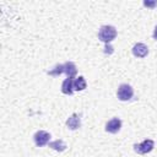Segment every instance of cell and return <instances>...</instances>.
<instances>
[{
	"instance_id": "1",
	"label": "cell",
	"mask_w": 157,
	"mask_h": 157,
	"mask_svg": "<svg viewBox=\"0 0 157 157\" xmlns=\"http://www.w3.org/2000/svg\"><path fill=\"white\" fill-rule=\"evenodd\" d=\"M115 37H117V29H115L114 26L105 25V26H102L99 28V31H98V39L102 40L105 44H108L112 40H114Z\"/></svg>"
},
{
	"instance_id": "2",
	"label": "cell",
	"mask_w": 157,
	"mask_h": 157,
	"mask_svg": "<svg viewBox=\"0 0 157 157\" xmlns=\"http://www.w3.org/2000/svg\"><path fill=\"white\" fill-rule=\"evenodd\" d=\"M134 96V90L130 85L128 83H121L119 87H118V91H117V97L119 101L121 102H126V101H130Z\"/></svg>"
},
{
	"instance_id": "3",
	"label": "cell",
	"mask_w": 157,
	"mask_h": 157,
	"mask_svg": "<svg viewBox=\"0 0 157 157\" xmlns=\"http://www.w3.org/2000/svg\"><path fill=\"white\" fill-rule=\"evenodd\" d=\"M153 147H155V142L151 139H146L141 144H135L134 145V150L139 155H146V153L151 152L153 150Z\"/></svg>"
},
{
	"instance_id": "4",
	"label": "cell",
	"mask_w": 157,
	"mask_h": 157,
	"mask_svg": "<svg viewBox=\"0 0 157 157\" xmlns=\"http://www.w3.org/2000/svg\"><path fill=\"white\" fill-rule=\"evenodd\" d=\"M50 134L48 131H44V130H38L34 136H33V140H34V144L36 146L38 147H43L45 145L49 144V140H50Z\"/></svg>"
},
{
	"instance_id": "5",
	"label": "cell",
	"mask_w": 157,
	"mask_h": 157,
	"mask_svg": "<svg viewBox=\"0 0 157 157\" xmlns=\"http://www.w3.org/2000/svg\"><path fill=\"white\" fill-rule=\"evenodd\" d=\"M121 129V120L118 117L112 118L107 124H105V131L110 134H117Z\"/></svg>"
},
{
	"instance_id": "6",
	"label": "cell",
	"mask_w": 157,
	"mask_h": 157,
	"mask_svg": "<svg viewBox=\"0 0 157 157\" xmlns=\"http://www.w3.org/2000/svg\"><path fill=\"white\" fill-rule=\"evenodd\" d=\"M131 52H132L134 56H136V58H145V56H147V54H148V48H147V45L144 44V43H136V44L132 47Z\"/></svg>"
},
{
	"instance_id": "7",
	"label": "cell",
	"mask_w": 157,
	"mask_h": 157,
	"mask_svg": "<svg viewBox=\"0 0 157 157\" xmlns=\"http://www.w3.org/2000/svg\"><path fill=\"white\" fill-rule=\"evenodd\" d=\"M63 74H65L67 77H75L77 74V69L76 65L72 61H66L63 64Z\"/></svg>"
},
{
	"instance_id": "8",
	"label": "cell",
	"mask_w": 157,
	"mask_h": 157,
	"mask_svg": "<svg viewBox=\"0 0 157 157\" xmlns=\"http://www.w3.org/2000/svg\"><path fill=\"white\" fill-rule=\"evenodd\" d=\"M66 126L70 129V130H76V129H78L80 126H81V119H80V117L77 115V114H71L69 118H67V120H66Z\"/></svg>"
},
{
	"instance_id": "9",
	"label": "cell",
	"mask_w": 157,
	"mask_h": 157,
	"mask_svg": "<svg viewBox=\"0 0 157 157\" xmlns=\"http://www.w3.org/2000/svg\"><path fill=\"white\" fill-rule=\"evenodd\" d=\"M61 92L64 94H72L74 93V80H72V77H67L63 81Z\"/></svg>"
},
{
	"instance_id": "10",
	"label": "cell",
	"mask_w": 157,
	"mask_h": 157,
	"mask_svg": "<svg viewBox=\"0 0 157 157\" xmlns=\"http://www.w3.org/2000/svg\"><path fill=\"white\" fill-rule=\"evenodd\" d=\"M87 87V82L83 76H78L74 80V91H83Z\"/></svg>"
},
{
	"instance_id": "11",
	"label": "cell",
	"mask_w": 157,
	"mask_h": 157,
	"mask_svg": "<svg viewBox=\"0 0 157 157\" xmlns=\"http://www.w3.org/2000/svg\"><path fill=\"white\" fill-rule=\"evenodd\" d=\"M48 145H49L50 148H53V150H55V151H58V152H63V151L66 150V144H65L63 140H60V139H58V140H55V141H52V142H49Z\"/></svg>"
},
{
	"instance_id": "12",
	"label": "cell",
	"mask_w": 157,
	"mask_h": 157,
	"mask_svg": "<svg viewBox=\"0 0 157 157\" xmlns=\"http://www.w3.org/2000/svg\"><path fill=\"white\" fill-rule=\"evenodd\" d=\"M144 5L147 6V7H155L157 5V1H153V2H150V1H144Z\"/></svg>"
},
{
	"instance_id": "13",
	"label": "cell",
	"mask_w": 157,
	"mask_h": 157,
	"mask_svg": "<svg viewBox=\"0 0 157 157\" xmlns=\"http://www.w3.org/2000/svg\"><path fill=\"white\" fill-rule=\"evenodd\" d=\"M153 39L155 40H157V25H156V27H155V29H153Z\"/></svg>"
}]
</instances>
